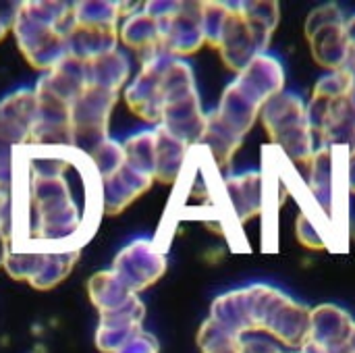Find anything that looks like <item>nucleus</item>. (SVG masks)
Returning <instances> with one entry per match:
<instances>
[{
	"mask_svg": "<svg viewBox=\"0 0 355 353\" xmlns=\"http://www.w3.org/2000/svg\"><path fill=\"white\" fill-rule=\"evenodd\" d=\"M12 252L81 250L104 214L102 179L92 158L73 146H25L10 179Z\"/></svg>",
	"mask_w": 355,
	"mask_h": 353,
	"instance_id": "f257e3e1",
	"label": "nucleus"
},
{
	"mask_svg": "<svg viewBox=\"0 0 355 353\" xmlns=\"http://www.w3.org/2000/svg\"><path fill=\"white\" fill-rule=\"evenodd\" d=\"M12 29L29 64L54 69L69 56L67 40L75 29V8L69 2H21Z\"/></svg>",
	"mask_w": 355,
	"mask_h": 353,
	"instance_id": "f03ea898",
	"label": "nucleus"
},
{
	"mask_svg": "<svg viewBox=\"0 0 355 353\" xmlns=\"http://www.w3.org/2000/svg\"><path fill=\"white\" fill-rule=\"evenodd\" d=\"M260 119L270 135L272 148H277L285 160L310 164L318 146L306 119V104L300 96L281 92L262 106Z\"/></svg>",
	"mask_w": 355,
	"mask_h": 353,
	"instance_id": "7ed1b4c3",
	"label": "nucleus"
},
{
	"mask_svg": "<svg viewBox=\"0 0 355 353\" xmlns=\"http://www.w3.org/2000/svg\"><path fill=\"white\" fill-rule=\"evenodd\" d=\"M37 119L35 92L17 89L0 100V189L10 187L15 154L31 144Z\"/></svg>",
	"mask_w": 355,
	"mask_h": 353,
	"instance_id": "20e7f679",
	"label": "nucleus"
},
{
	"mask_svg": "<svg viewBox=\"0 0 355 353\" xmlns=\"http://www.w3.org/2000/svg\"><path fill=\"white\" fill-rule=\"evenodd\" d=\"M119 94L87 87L71 106V146L87 156L108 139V119Z\"/></svg>",
	"mask_w": 355,
	"mask_h": 353,
	"instance_id": "39448f33",
	"label": "nucleus"
},
{
	"mask_svg": "<svg viewBox=\"0 0 355 353\" xmlns=\"http://www.w3.org/2000/svg\"><path fill=\"white\" fill-rule=\"evenodd\" d=\"M272 29L248 19L239 4H231V15L227 19L218 50L223 56V62L235 71L241 73L256 56L264 54L270 46Z\"/></svg>",
	"mask_w": 355,
	"mask_h": 353,
	"instance_id": "423d86ee",
	"label": "nucleus"
},
{
	"mask_svg": "<svg viewBox=\"0 0 355 353\" xmlns=\"http://www.w3.org/2000/svg\"><path fill=\"white\" fill-rule=\"evenodd\" d=\"M110 270L133 295H137L166 273V256L156 243L137 239L119 252Z\"/></svg>",
	"mask_w": 355,
	"mask_h": 353,
	"instance_id": "0eeeda50",
	"label": "nucleus"
},
{
	"mask_svg": "<svg viewBox=\"0 0 355 353\" xmlns=\"http://www.w3.org/2000/svg\"><path fill=\"white\" fill-rule=\"evenodd\" d=\"M162 50L171 56H187L202 48V2H181L179 8L164 19H158Z\"/></svg>",
	"mask_w": 355,
	"mask_h": 353,
	"instance_id": "6e6552de",
	"label": "nucleus"
},
{
	"mask_svg": "<svg viewBox=\"0 0 355 353\" xmlns=\"http://www.w3.org/2000/svg\"><path fill=\"white\" fill-rule=\"evenodd\" d=\"M354 333L355 322L352 320V316L333 304L318 306L310 314V339H308V343H314L324 352L352 353Z\"/></svg>",
	"mask_w": 355,
	"mask_h": 353,
	"instance_id": "1a4fd4ad",
	"label": "nucleus"
},
{
	"mask_svg": "<svg viewBox=\"0 0 355 353\" xmlns=\"http://www.w3.org/2000/svg\"><path fill=\"white\" fill-rule=\"evenodd\" d=\"M220 193L233 221L237 225H243L264 210V173L250 171L243 175L227 177L220 183Z\"/></svg>",
	"mask_w": 355,
	"mask_h": 353,
	"instance_id": "9d476101",
	"label": "nucleus"
},
{
	"mask_svg": "<svg viewBox=\"0 0 355 353\" xmlns=\"http://www.w3.org/2000/svg\"><path fill=\"white\" fill-rule=\"evenodd\" d=\"M164 54L166 52H160L152 60L144 62L139 75L133 79V83L125 92V100L129 108L144 121L156 123V125H160L162 108H164L162 83H160V69H162Z\"/></svg>",
	"mask_w": 355,
	"mask_h": 353,
	"instance_id": "9b49d317",
	"label": "nucleus"
},
{
	"mask_svg": "<svg viewBox=\"0 0 355 353\" xmlns=\"http://www.w3.org/2000/svg\"><path fill=\"white\" fill-rule=\"evenodd\" d=\"M233 83L258 106H264L268 100H272L283 92L285 73L277 58L268 54H260L237 75Z\"/></svg>",
	"mask_w": 355,
	"mask_h": 353,
	"instance_id": "f8f14e48",
	"label": "nucleus"
},
{
	"mask_svg": "<svg viewBox=\"0 0 355 353\" xmlns=\"http://www.w3.org/2000/svg\"><path fill=\"white\" fill-rule=\"evenodd\" d=\"M310 308L293 302L289 295H283V300L270 312L264 333L289 347L302 350L310 339Z\"/></svg>",
	"mask_w": 355,
	"mask_h": 353,
	"instance_id": "ddd939ff",
	"label": "nucleus"
},
{
	"mask_svg": "<svg viewBox=\"0 0 355 353\" xmlns=\"http://www.w3.org/2000/svg\"><path fill=\"white\" fill-rule=\"evenodd\" d=\"M152 177L137 173L127 162L112 173L110 177L102 179V202L104 214H119L123 212L133 200L146 193L152 187Z\"/></svg>",
	"mask_w": 355,
	"mask_h": 353,
	"instance_id": "4468645a",
	"label": "nucleus"
},
{
	"mask_svg": "<svg viewBox=\"0 0 355 353\" xmlns=\"http://www.w3.org/2000/svg\"><path fill=\"white\" fill-rule=\"evenodd\" d=\"M119 37L129 50H133V54L137 56L141 64L152 60L160 52H164L162 42H160L158 21L150 17L146 10H137L131 17H127L121 25Z\"/></svg>",
	"mask_w": 355,
	"mask_h": 353,
	"instance_id": "2eb2a0df",
	"label": "nucleus"
},
{
	"mask_svg": "<svg viewBox=\"0 0 355 353\" xmlns=\"http://www.w3.org/2000/svg\"><path fill=\"white\" fill-rule=\"evenodd\" d=\"M316 146L355 150V108L347 96L331 102L324 123L316 133Z\"/></svg>",
	"mask_w": 355,
	"mask_h": 353,
	"instance_id": "dca6fc26",
	"label": "nucleus"
},
{
	"mask_svg": "<svg viewBox=\"0 0 355 353\" xmlns=\"http://www.w3.org/2000/svg\"><path fill=\"white\" fill-rule=\"evenodd\" d=\"M308 42L318 64L331 71H343L352 64V48L345 33V23L329 25L308 37Z\"/></svg>",
	"mask_w": 355,
	"mask_h": 353,
	"instance_id": "f3484780",
	"label": "nucleus"
},
{
	"mask_svg": "<svg viewBox=\"0 0 355 353\" xmlns=\"http://www.w3.org/2000/svg\"><path fill=\"white\" fill-rule=\"evenodd\" d=\"M260 110L262 106H258L252 98H248L235 83H231L223 98H220V104L218 108L214 110L216 119L227 127L231 129L235 135L243 137L252 127L254 123L258 121L260 117Z\"/></svg>",
	"mask_w": 355,
	"mask_h": 353,
	"instance_id": "a211bd4d",
	"label": "nucleus"
},
{
	"mask_svg": "<svg viewBox=\"0 0 355 353\" xmlns=\"http://www.w3.org/2000/svg\"><path fill=\"white\" fill-rule=\"evenodd\" d=\"M156 131V171H154V179L162 181V183H173L179 181L191 146L185 144L183 139L175 137L173 133H168L162 125L154 127Z\"/></svg>",
	"mask_w": 355,
	"mask_h": 353,
	"instance_id": "6ab92c4d",
	"label": "nucleus"
},
{
	"mask_svg": "<svg viewBox=\"0 0 355 353\" xmlns=\"http://www.w3.org/2000/svg\"><path fill=\"white\" fill-rule=\"evenodd\" d=\"M333 183H335L333 148L320 146L316 150L314 158L308 164V181H306V187H308L310 196L316 200V204L322 208V212L327 214V218L331 214V204H333Z\"/></svg>",
	"mask_w": 355,
	"mask_h": 353,
	"instance_id": "aec40b11",
	"label": "nucleus"
},
{
	"mask_svg": "<svg viewBox=\"0 0 355 353\" xmlns=\"http://www.w3.org/2000/svg\"><path fill=\"white\" fill-rule=\"evenodd\" d=\"M241 141H243V137H239L231 129H227L216 119L214 112L206 114V127H204V133H202L198 146L206 150V154L210 156V160L214 162L216 169L231 164L235 152L241 148Z\"/></svg>",
	"mask_w": 355,
	"mask_h": 353,
	"instance_id": "412c9836",
	"label": "nucleus"
},
{
	"mask_svg": "<svg viewBox=\"0 0 355 353\" xmlns=\"http://www.w3.org/2000/svg\"><path fill=\"white\" fill-rule=\"evenodd\" d=\"M119 31L114 29H92V27H77L67 40L69 56L79 58L83 62H92L112 50H116Z\"/></svg>",
	"mask_w": 355,
	"mask_h": 353,
	"instance_id": "4be33fe9",
	"label": "nucleus"
},
{
	"mask_svg": "<svg viewBox=\"0 0 355 353\" xmlns=\"http://www.w3.org/2000/svg\"><path fill=\"white\" fill-rule=\"evenodd\" d=\"M89 69V87H100L112 94H119L123 83L131 73V60L119 48L87 62Z\"/></svg>",
	"mask_w": 355,
	"mask_h": 353,
	"instance_id": "5701e85b",
	"label": "nucleus"
},
{
	"mask_svg": "<svg viewBox=\"0 0 355 353\" xmlns=\"http://www.w3.org/2000/svg\"><path fill=\"white\" fill-rule=\"evenodd\" d=\"M87 291L92 304L100 310V314L114 312L133 298V293L121 283V279L112 270L96 273L87 283Z\"/></svg>",
	"mask_w": 355,
	"mask_h": 353,
	"instance_id": "b1692460",
	"label": "nucleus"
},
{
	"mask_svg": "<svg viewBox=\"0 0 355 353\" xmlns=\"http://www.w3.org/2000/svg\"><path fill=\"white\" fill-rule=\"evenodd\" d=\"M123 150H125V162L131 169L154 179V171H156V131L154 129H146L135 135H129L123 141Z\"/></svg>",
	"mask_w": 355,
	"mask_h": 353,
	"instance_id": "393cba45",
	"label": "nucleus"
},
{
	"mask_svg": "<svg viewBox=\"0 0 355 353\" xmlns=\"http://www.w3.org/2000/svg\"><path fill=\"white\" fill-rule=\"evenodd\" d=\"M79 254H81V250H73V252H48V254H42L40 268H37L35 277L29 281V285L35 287V289H40V291H46V289L56 287V285L71 273V268L75 266Z\"/></svg>",
	"mask_w": 355,
	"mask_h": 353,
	"instance_id": "a878e982",
	"label": "nucleus"
},
{
	"mask_svg": "<svg viewBox=\"0 0 355 353\" xmlns=\"http://www.w3.org/2000/svg\"><path fill=\"white\" fill-rule=\"evenodd\" d=\"M75 25L92 29H114L119 31L121 2H77Z\"/></svg>",
	"mask_w": 355,
	"mask_h": 353,
	"instance_id": "bb28decb",
	"label": "nucleus"
},
{
	"mask_svg": "<svg viewBox=\"0 0 355 353\" xmlns=\"http://www.w3.org/2000/svg\"><path fill=\"white\" fill-rule=\"evenodd\" d=\"M295 233H297L300 243L310 250H324L333 243L331 229L327 227V223L306 212H300L297 223H295Z\"/></svg>",
	"mask_w": 355,
	"mask_h": 353,
	"instance_id": "cd10ccee",
	"label": "nucleus"
},
{
	"mask_svg": "<svg viewBox=\"0 0 355 353\" xmlns=\"http://www.w3.org/2000/svg\"><path fill=\"white\" fill-rule=\"evenodd\" d=\"M229 15L231 2H202V31L210 46L218 48Z\"/></svg>",
	"mask_w": 355,
	"mask_h": 353,
	"instance_id": "c85d7f7f",
	"label": "nucleus"
},
{
	"mask_svg": "<svg viewBox=\"0 0 355 353\" xmlns=\"http://www.w3.org/2000/svg\"><path fill=\"white\" fill-rule=\"evenodd\" d=\"M89 158H92L94 166L98 169L100 179H106L125 164V150H123V144L108 137L102 146H98L89 154Z\"/></svg>",
	"mask_w": 355,
	"mask_h": 353,
	"instance_id": "c756f323",
	"label": "nucleus"
},
{
	"mask_svg": "<svg viewBox=\"0 0 355 353\" xmlns=\"http://www.w3.org/2000/svg\"><path fill=\"white\" fill-rule=\"evenodd\" d=\"M352 87V73L349 69L343 71H333L324 77L318 79L316 87H314V96L327 98V100H337L349 94Z\"/></svg>",
	"mask_w": 355,
	"mask_h": 353,
	"instance_id": "7c9ffc66",
	"label": "nucleus"
},
{
	"mask_svg": "<svg viewBox=\"0 0 355 353\" xmlns=\"http://www.w3.org/2000/svg\"><path fill=\"white\" fill-rule=\"evenodd\" d=\"M239 8H241V12L248 17V19H252V21H256V23H260V25H264V27H268V29H277V25H279V19H281V10H279V2H272V0H260V2H239Z\"/></svg>",
	"mask_w": 355,
	"mask_h": 353,
	"instance_id": "2f4dec72",
	"label": "nucleus"
},
{
	"mask_svg": "<svg viewBox=\"0 0 355 353\" xmlns=\"http://www.w3.org/2000/svg\"><path fill=\"white\" fill-rule=\"evenodd\" d=\"M337 23H345L343 10L339 8V4L329 2L324 6H318L306 19V37H312L316 31H320L329 25H337Z\"/></svg>",
	"mask_w": 355,
	"mask_h": 353,
	"instance_id": "473e14b6",
	"label": "nucleus"
},
{
	"mask_svg": "<svg viewBox=\"0 0 355 353\" xmlns=\"http://www.w3.org/2000/svg\"><path fill=\"white\" fill-rule=\"evenodd\" d=\"M237 347L239 353H281L275 341L268 337H262V333H245L237 337Z\"/></svg>",
	"mask_w": 355,
	"mask_h": 353,
	"instance_id": "72a5a7b5",
	"label": "nucleus"
},
{
	"mask_svg": "<svg viewBox=\"0 0 355 353\" xmlns=\"http://www.w3.org/2000/svg\"><path fill=\"white\" fill-rule=\"evenodd\" d=\"M116 353H158V343L152 335L139 331Z\"/></svg>",
	"mask_w": 355,
	"mask_h": 353,
	"instance_id": "f704fd0d",
	"label": "nucleus"
},
{
	"mask_svg": "<svg viewBox=\"0 0 355 353\" xmlns=\"http://www.w3.org/2000/svg\"><path fill=\"white\" fill-rule=\"evenodd\" d=\"M345 179H347V189L349 196H355V150L347 154V164H345Z\"/></svg>",
	"mask_w": 355,
	"mask_h": 353,
	"instance_id": "c9c22d12",
	"label": "nucleus"
},
{
	"mask_svg": "<svg viewBox=\"0 0 355 353\" xmlns=\"http://www.w3.org/2000/svg\"><path fill=\"white\" fill-rule=\"evenodd\" d=\"M345 33H347L349 48H352V62H355V15L345 21Z\"/></svg>",
	"mask_w": 355,
	"mask_h": 353,
	"instance_id": "e433bc0d",
	"label": "nucleus"
},
{
	"mask_svg": "<svg viewBox=\"0 0 355 353\" xmlns=\"http://www.w3.org/2000/svg\"><path fill=\"white\" fill-rule=\"evenodd\" d=\"M6 254H8V241L0 235V266H2L4 260H6Z\"/></svg>",
	"mask_w": 355,
	"mask_h": 353,
	"instance_id": "4c0bfd02",
	"label": "nucleus"
},
{
	"mask_svg": "<svg viewBox=\"0 0 355 353\" xmlns=\"http://www.w3.org/2000/svg\"><path fill=\"white\" fill-rule=\"evenodd\" d=\"M349 73H352V87H349L347 98H349V102L354 104V108H355V67H349Z\"/></svg>",
	"mask_w": 355,
	"mask_h": 353,
	"instance_id": "58836bf2",
	"label": "nucleus"
},
{
	"mask_svg": "<svg viewBox=\"0 0 355 353\" xmlns=\"http://www.w3.org/2000/svg\"><path fill=\"white\" fill-rule=\"evenodd\" d=\"M352 353H355V333L354 337H352Z\"/></svg>",
	"mask_w": 355,
	"mask_h": 353,
	"instance_id": "ea45409f",
	"label": "nucleus"
}]
</instances>
